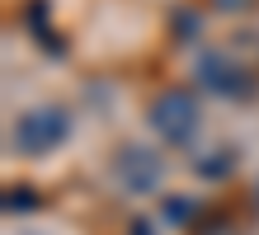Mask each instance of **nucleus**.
Instances as JSON below:
<instances>
[{"label": "nucleus", "mask_w": 259, "mask_h": 235, "mask_svg": "<svg viewBox=\"0 0 259 235\" xmlns=\"http://www.w3.org/2000/svg\"><path fill=\"white\" fill-rule=\"evenodd\" d=\"M71 132V113L62 104H38V108H28V113L14 122V151H24V155H42V151H52L57 141H66Z\"/></svg>", "instance_id": "obj_1"}, {"label": "nucleus", "mask_w": 259, "mask_h": 235, "mask_svg": "<svg viewBox=\"0 0 259 235\" xmlns=\"http://www.w3.org/2000/svg\"><path fill=\"white\" fill-rule=\"evenodd\" d=\"M151 122H156V132L170 141V146H189L193 132L203 127V113H198V104L189 99V94H160L156 108H151Z\"/></svg>", "instance_id": "obj_2"}, {"label": "nucleus", "mask_w": 259, "mask_h": 235, "mask_svg": "<svg viewBox=\"0 0 259 235\" xmlns=\"http://www.w3.org/2000/svg\"><path fill=\"white\" fill-rule=\"evenodd\" d=\"M113 179L123 188H137V193H151L160 183V155L151 146H123L113 155Z\"/></svg>", "instance_id": "obj_3"}, {"label": "nucleus", "mask_w": 259, "mask_h": 235, "mask_svg": "<svg viewBox=\"0 0 259 235\" xmlns=\"http://www.w3.org/2000/svg\"><path fill=\"white\" fill-rule=\"evenodd\" d=\"M231 71H240V66H231V61H222V57H203V85L207 89H217V94H240L245 89V75H231Z\"/></svg>", "instance_id": "obj_4"}]
</instances>
